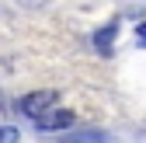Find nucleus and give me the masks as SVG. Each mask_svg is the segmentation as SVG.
Instances as JSON below:
<instances>
[{
	"instance_id": "f257e3e1",
	"label": "nucleus",
	"mask_w": 146,
	"mask_h": 143,
	"mask_svg": "<svg viewBox=\"0 0 146 143\" xmlns=\"http://www.w3.org/2000/svg\"><path fill=\"white\" fill-rule=\"evenodd\" d=\"M52 105H56V94L52 91H31V94L21 98V112L31 115V119H38V115H45L52 108Z\"/></svg>"
},
{
	"instance_id": "f03ea898",
	"label": "nucleus",
	"mask_w": 146,
	"mask_h": 143,
	"mask_svg": "<svg viewBox=\"0 0 146 143\" xmlns=\"http://www.w3.org/2000/svg\"><path fill=\"white\" fill-rule=\"evenodd\" d=\"M35 126L38 129H66V126H73V112L70 108H49L45 115L35 119Z\"/></svg>"
},
{
	"instance_id": "7ed1b4c3",
	"label": "nucleus",
	"mask_w": 146,
	"mask_h": 143,
	"mask_svg": "<svg viewBox=\"0 0 146 143\" xmlns=\"http://www.w3.org/2000/svg\"><path fill=\"white\" fill-rule=\"evenodd\" d=\"M115 31H118L115 25H104V31H98V39H94V42H98V49H101V52H111V42H115Z\"/></svg>"
},
{
	"instance_id": "20e7f679",
	"label": "nucleus",
	"mask_w": 146,
	"mask_h": 143,
	"mask_svg": "<svg viewBox=\"0 0 146 143\" xmlns=\"http://www.w3.org/2000/svg\"><path fill=\"white\" fill-rule=\"evenodd\" d=\"M17 140V129H11V126H0V143H14Z\"/></svg>"
},
{
	"instance_id": "39448f33",
	"label": "nucleus",
	"mask_w": 146,
	"mask_h": 143,
	"mask_svg": "<svg viewBox=\"0 0 146 143\" xmlns=\"http://www.w3.org/2000/svg\"><path fill=\"white\" fill-rule=\"evenodd\" d=\"M136 35H139V42L146 45V25H139V28H136Z\"/></svg>"
}]
</instances>
